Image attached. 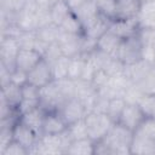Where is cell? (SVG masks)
I'll list each match as a JSON object with an SVG mask.
<instances>
[{"label":"cell","mask_w":155,"mask_h":155,"mask_svg":"<svg viewBox=\"0 0 155 155\" xmlns=\"http://www.w3.org/2000/svg\"><path fill=\"white\" fill-rule=\"evenodd\" d=\"M61 31L62 30H61L59 25H57L54 23H50L47 25H44V27L36 29V35H38V39L40 41L50 45V44L58 41Z\"/></svg>","instance_id":"obj_27"},{"label":"cell","mask_w":155,"mask_h":155,"mask_svg":"<svg viewBox=\"0 0 155 155\" xmlns=\"http://www.w3.org/2000/svg\"><path fill=\"white\" fill-rule=\"evenodd\" d=\"M73 12L75 13V16L80 19V22L82 23V28L86 23H88L90 21H92L93 18H96L99 12L93 2V0H86L84 1L80 6H78L75 10H73Z\"/></svg>","instance_id":"obj_25"},{"label":"cell","mask_w":155,"mask_h":155,"mask_svg":"<svg viewBox=\"0 0 155 155\" xmlns=\"http://www.w3.org/2000/svg\"><path fill=\"white\" fill-rule=\"evenodd\" d=\"M59 28L64 33H70V34H79L82 35L84 28H82V23L80 22V19L75 16L74 12H70L64 21L59 24Z\"/></svg>","instance_id":"obj_30"},{"label":"cell","mask_w":155,"mask_h":155,"mask_svg":"<svg viewBox=\"0 0 155 155\" xmlns=\"http://www.w3.org/2000/svg\"><path fill=\"white\" fill-rule=\"evenodd\" d=\"M126 105V101L124 99V97L119 96V97H114L111 99H109L108 102V107H107V115L114 121L117 122L124 108Z\"/></svg>","instance_id":"obj_33"},{"label":"cell","mask_w":155,"mask_h":155,"mask_svg":"<svg viewBox=\"0 0 155 155\" xmlns=\"http://www.w3.org/2000/svg\"><path fill=\"white\" fill-rule=\"evenodd\" d=\"M61 56H63L62 51H61V47L58 45V42H53V44H50L44 53V59L47 61L50 64H52L54 61H57Z\"/></svg>","instance_id":"obj_43"},{"label":"cell","mask_w":155,"mask_h":155,"mask_svg":"<svg viewBox=\"0 0 155 155\" xmlns=\"http://www.w3.org/2000/svg\"><path fill=\"white\" fill-rule=\"evenodd\" d=\"M84 1H86V0H67V2H68V5L70 6V8L71 10H75L78 6H80Z\"/></svg>","instance_id":"obj_48"},{"label":"cell","mask_w":155,"mask_h":155,"mask_svg":"<svg viewBox=\"0 0 155 155\" xmlns=\"http://www.w3.org/2000/svg\"><path fill=\"white\" fill-rule=\"evenodd\" d=\"M67 133L71 140L88 138V132H87V126H86L85 119H81L73 124H69L67 127Z\"/></svg>","instance_id":"obj_34"},{"label":"cell","mask_w":155,"mask_h":155,"mask_svg":"<svg viewBox=\"0 0 155 155\" xmlns=\"http://www.w3.org/2000/svg\"><path fill=\"white\" fill-rule=\"evenodd\" d=\"M120 42H121V39L116 36L114 33H111L110 30H108L97 40V50L115 57Z\"/></svg>","instance_id":"obj_22"},{"label":"cell","mask_w":155,"mask_h":155,"mask_svg":"<svg viewBox=\"0 0 155 155\" xmlns=\"http://www.w3.org/2000/svg\"><path fill=\"white\" fill-rule=\"evenodd\" d=\"M12 136H13V140L21 143L23 147H25L29 151L30 149L36 144L38 139H39V134L35 133L31 128H29L28 126H25L23 122L18 121L13 125L12 127Z\"/></svg>","instance_id":"obj_13"},{"label":"cell","mask_w":155,"mask_h":155,"mask_svg":"<svg viewBox=\"0 0 155 155\" xmlns=\"http://www.w3.org/2000/svg\"><path fill=\"white\" fill-rule=\"evenodd\" d=\"M138 105L147 116H153L155 113V94H144L140 98Z\"/></svg>","instance_id":"obj_41"},{"label":"cell","mask_w":155,"mask_h":155,"mask_svg":"<svg viewBox=\"0 0 155 155\" xmlns=\"http://www.w3.org/2000/svg\"><path fill=\"white\" fill-rule=\"evenodd\" d=\"M67 127L68 124L64 121V119L58 111H48L45 114L44 117L41 134H59L63 133Z\"/></svg>","instance_id":"obj_16"},{"label":"cell","mask_w":155,"mask_h":155,"mask_svg":"<svg viewBox=\"0 0 155 155\" xmlns=\"http://www.w3.org/2000/svg\"><path fill=\"white\" fill-rule=\"evenodd\" d=\"M143 96H144V93L142 92V90L139 88V86L137 84H131L128 86V88L124 93V99L126 101V103L138 104L139 101H140V98Z\"/></svg>","instance_id":"obj_40"},{"label":"cell","mask_w":155,"mask_h":155,"mask_svg":"<svg viewBox=\"0 0 155 155\" xmlns=\"http://www.w3.org/2000/svg\"><path fill=\"white\" fill-rule=\"evenodd\" d=\"M99 70V68L96 65V63L87 56L86 58V63H85V67H84V71H82V75H81V80H86V81H92L96 71Z\"/></svg>","instance_id":"obj_45"},{"label":"cell","mask_w":155,"mask_h":155,"mask_svg":"<svg viewBox=\"0 0 155 155\" xmlns=\"http://www.w3.org/2000/svg\"><path fill=\"white\" fill-rule=\"evenodd\" d=\"M110 76H117L124 74L125 70V64L116 57H110V59L107 62V64L103 68Z\"/></svg>","instance_id":"obj_39"},{"label":"cell","mask_w":155,"mask_h":155,"mask_svg":"<svg viewBox=\"0 0 155 155\" xmlns=\"http://www.w3.org/2000/svg\"><path fill=\"white\" fill-rule=\"evenodd\" d=\"M154 64H155V62H154Z\"/></svg>","instance_id":"obj_51"},{"label":"cell","mask_w":155,"mask_h":155,"mask_svg":"<svg viewBox=\"0 0 155 155\" xmlns=\"http://www.w3.org/2000/svg\"><path fill=\"white\" fill-rule=\"evenodd\" d=\"M69 61H70L69 57H67V56H61L57 61H54V62L51 64L53 80H61V79L68 78Z\"/></svg>","instance_id":"obj_35"},{"label":"cell","mask_w":155,"mask_h":155,"mask_svg":"<svg viewBox=\"0 0 155 155\" xmlns=\"http://www.w3.org/2000/svg\"><path fill=\"white\" fill-rule=\"evenodd\" d=\"M16 24L24 31L38 29V5L34 1L28 2L16 15Z\"/></svg>","instance_id":"obj_10"},{"label":"cell","mask_w":155,"mask_h":155,"mask_svg":"<svg viewBox=\"0 0 155 155\" xmlns=\"http://www.w3.org/2000/svg\"><path fill=\"white\" fill-rule=\"evenodd\" d=\"M110 19L105 18L102 15H98L96 18H93L92 21H90L88 23H86L84 25V31L82 35L93 39V40H98L104 33H107L109 30V24H110Z\"/></svg>","instance_id":"obj_18"},{"label":"cell","mask_w":155,"mask_h":155,"mask_svg":"<svg viewBox=\"0 0 155 155\" xmlns=\"http://www.w3.org/2000/svg\"><path fill=\"white\" fill-rule=\"evenodd\" d=\"M30 1L33 0H0V11L10 15H17Z\"/></svg>","instance_id":"obj_36"},{"label":"cell","mask_w":155,"mask_h":155,"mask_svg":"<svg viewBox=\"0 0 155 155\" xmlns=\"http://www.w3.org/2000/svg\"><path fill=\"white\" fill-rule=\"evenodd\" d=\"M117 1V10H116V18L122 19H136L142 8L140 0H116Z\"/></svg>","instance_id":"obj_20"},{"label":"cell","mask_w":155,"mask_h":155,"mask_svg":"<svg viewBox=\"0 0 155 155\" xmlns=\"http://www.w3.org/2000/svg\"><path fill=\"white\" fill-rule=\"evenodd\" d=\"M44 56L35 48H21L16 57V69L22 71H30Z\"/></svg>","instance_id":"obj_15"},{"label":"cell","mask_w":155,"mask_h":155,"mask_svg":"<svg viewBox=\"0 0 155 155\" xmlns=\"http://www.w3.org/2000/svg\"><path fill=\"white\" fill-rule=\"evenodd\" d=\"M11 81L17 84V85H21V86L24 85L27 82V73L18 70V69H15L11 73Z\"/></svg>","instance_id":"obj_47"},{"label":"cell","mask_w":155,"mask_h":155,"mask_svg":"<svg viewBox=\"0 0 155 155\" xmlns=\"http://www.w3.org/2000/svg\"><path fill=\"white\" fill-rule=\"evenodd\" d=\"M138 38L142 42V58L153 63L155 62V28H140Z\"/></svg>","instance_id":"obj_14"},{"label":"cell","mask_w":155,"mask_h":155,"mask_svg":"<svg viewBox=\"0 0 155 155\" xmlns=\"http://www.w3.org/2000/svg\"><path fill=\"white\" fill-rule=\"evenodd\" d=\"M38 6H51L52 0H33Z\"/></svg>","instance_id":"obj_49"},{"label":"cell","mask_w":155,"mask_h":155,"mask_svg":"<svg viewBox=\"0 0 155 155\" xmlns=\"http://www.w3.org/2000/svg\"><path fill=\"white\" fill-rule=\"evenodd\" d=\"M99 15L113 21L116 18L117 1L116 0H93Z\"/></svg>","instance_id":"obj_32"},{"label":"cell","mask_w":155,"mask_h":155,"mask_svg":"<svg viewBox=\"0 0 155 155\" xmlns=\"http://www.w3.org/2000/svg\"><path fill=\"white\" fill-rule=\"evenodd\" d=\"M85 122L87 126L88 138H91L93 142L102 140L114 125V121L105 113L96 111L87 113L85 116Z\"/></svg>","instance_id":"obj_3"},{"label":"cell","mask_w":155,"mask_h":155,"mask_svg":"<svg viewBox=\"0 0 155 155\" xmlns=\"http://www.w3.org/2000/svg\"><path fill=\"white\" fill-rule=\"evenodd\" d=\"M140 27L138 23V19H122V18H115L109 24V30L114 33L116 36H119L121 40L134 36L138 34Z\"/></svg>","instance_id":"obj_11"},{"label":"cell","mask_w":155,"mask_h":155,"mask_svg":"<svg viewBox=\"0 0 155 155\" xmlns=\"http://www.w3.org/2000/svg\"><path fill=\"white\" fill-rule=\"evenodd\" d=\"M65 101L54 80L40 88V107L46 113L58 111Z\"/></svg>","instance_id":"obj_5"},{"label":"cell","mask_w":155,"mask_h":155,"mask_svg":"<svg viewBox=\"0 0 155 155\" xmlns=\"http://www.w3.org/2000/svg\"><path fill=\"white\" fill-rule=\"evenodd\" d=\"M29 154V150L23 147L21 143L16 142V140H12L6 148L5 150L2 151L1 155H27Z\"/></svg>","instance_id":"obj_44"},{"label":"cell","mask_w":155,"mask_h":155,"mask_svg":"<svg viewBox=\"0 0 155 155\" xmlns=\"http://www.w3.org/2000/svg\"><path fill=\"white\" fill-rule=\"evenodd\" d=\"M1 99H4L12 108L17 109L22 101V86L12 81L1 86Z\"/></svg>","instance_id":"obj_21"},{"label":"cell","mask_w":155,"mask_h":155,"mask_svg":"<svg viewBox=\"0 0 155 155\" xmlns=\"http://www.w3.org/2000/svg\"><path fill=\"white\" fill-rule=\"evenodd\" d=\"M51 81H53L51 64L44 58L30 71L27 73V82H30L40 88L46 86Z\"/></svg>","instance_id":"obj_8"},{"label":"cell","mask_w":155,"mask_h":155,"mask_svg":"<svg viewBox=\"0 0 155 155\" xmlns=\"http://www.w3.org/2000/svg\"><path fill=\"white\" fill-rule=\"evenodd\" d=\"M137 19L140 28H155V0H149L142 4Z\"/></svg>","instance_id":"obj_24"},{"label":"cell","mask_w":155,"mask_h":155,"mask_svg":"<svg viewBox=\"0 0 155 155\" xmlns=\"http://www.w3.org/2000/svg\"><path fill=\"white\" fill-rule=\"evenodd\" d=\"M45 114H46V111L41 107H38V108H34V109L19 115V121L23 122L29 128H31L35 133L41 136V133H42V122H44Z\"/></svg>","instance_id":"obj_19"},{"label":"cell","mask_w":155,"mask_h":155,"mask_svg":"<svg viewBox=\"0 0 155 155\" xmlns=\"http://www.w3.org/2000/svg\"><path fill=\"white\" fill-rule=\"evenodd\" d=\"M71 139L67 133V130L59 134H41L36 144L30 149L29 154L40 155H56L65 154Z\"/></svg>","instance_id":"obj_2"},{"label":"cell","mask_w":155,"mask_h":155,"mask_svg":"<svg viewBox=\"0 0 155 155\" xmlns=\"http://www.w3.org/2000/svg\"><path fill=\"white\" fill-rule=\"evenodd\" d=\"M151 67H153V63L142 58V59H139L132 64L125 65L124 74L132 84H138L139 81H142L148 75Z\"/></svg>","instance_id":"obj_17"},{"label":"cell","mask_w":155,"mask_h":155,"mask_svg":"<svg viewBox=\"0 0 155 155\" xmlns=\"http://www.w3.org/2000/svg\"><path fill=\"white\" fill-rule=\"evenodd\" d=\"M96 151V142L91 138L71 140L65 154L69 155H93Z\"/></svg>","instance_id":"obj_23"},{"label":"cell","mask_w":155,"mask_h":155,"mask_svg":"<svg viewBox=\"0 0 155 155\" xmlns=\"http://www.w3.org/2000/svg\"><path fill=\"white\" fill-rule=\"evenodd\" d=\"M58 113L62 115V117L64 119V121L69 125V124H73L78 120H81V119H85L86 114H87V110L85 108V105L75 97L65 101L62 107L59 108Z\"/></svg>","instance_id":"obj_9"},{"label":"cell","mask_w":155,"mask_h":155,"mask_svg":"<svg viewBox=\"0 0 155 155\" xmlns=\"http://www.w3.org/2000/svg\"><path fill=\"white\" fill-rule=\"evenodd\" d=\"M22 98L40 101V87L30 82H25L24 85H22Z\"/></svg>","instance_id":"obj_42"},{"label":"cell","mask_w":155,"mask_h":155,"mask_svg":"<svg viewBox=\"0 0 155 155\" xmlns=\"http://www.w3.org/2000/svg\"><path fill=\"white\" fill-rule=\"evenodd\" d=\"M87 56L85 54H78L75 57H71L69 61V68H68V78L71 80H79L81 79L84 67L86 63Z\"/></svg>","instance_id":"obj_29"},{"label":"cell","mask_w":155,"mask_h":155,"mask_svg":"<svg viewBox=\"0 0 155 155\" xmlns=\"http://www.w3.org/2000/svg\"><path fill=\"white\" fill-rule=\"evenodd\" d=\"M81 40H82V35L61 31L57 42L61 47L63 56L71 58L78 54H81Z\"/></svg>","instance_id":"obj_12"},{"label":"cell","mask_w":155,"mask_h":155,"mask_svg":"<svg viewBox=\"0 0 155 155\" xmlns=\"http://www.w3.org/2000/svg\"><path fill=\"white\" fill-rule=\"evenodd\" d=\"M131 154L139 155H155V140L145 139L133 133V140L131 144Z\"/></svg>","instance_id":"obj_26"},{"label":"cell","mask_w":155,"mask_h":155,"mask_svg":"<svg viewBox=\"0 0 155 155\" xmlns=\"http://www.w3.org/2000/svg\"><path fill=\"white\" fill-rule=\"evenodd\" d=\"M50 11H51L52 23H54L57 25H59L70 12H73V10L68 5L67 0H57V1H54L50 6Z\"/></svg>","instance_id":"obj_28"},{"label":"cell","mask_w":155,"mask_h":155,"mask_svg":"<svg viewBox=\"0 0 155 155\" xmlns=\"http://www.w3.org/2000/svg\"><path fill=\"white\" fill-rule=\"evenodd\" d=\"M21 50L17 38L1 36L0 41V63L4 64L11 73L16 69V57Z\"/></svg>","instance_id":"obj_6"},{"label":"cell","mask_w":155,"mask_h":155,"mask_svg":"<svg viewBox=\"0 0 155 155\" xmlns=\"http://www.w3.org/2000/svg\"><path fill=\"white\" fill-rule=\"evenodd\" d=\"M145 117H147V115L144 114V111L142 110V108L138 104L126 103L117 122L121 124L122 126H125L126 128L131 130L132 132H134Z\"/></svg>","instance_id":"obj_7"},{"label":"cell","mask_w":155,"mask_h":155,"mask_svg":"<svg viewBox=\"0 0 155 155\" xmlns=\"http://www.w3.org/2000/svg\"><path fill=\"white\" fill-rule=\"evenodd\" d=\"M137 85L144 94H155V64H153L148 75Z\"/></svg>","instance_id":"obj_38"},{"label":"cell","mask_w":155,"mask_h":155,"mask_svg":"<svg viewBox=\"0 0 155 155\" xmlns=\"http://www.w3.org/2000/svg\"><path fill=\"white\" fill-rule=\"evenodd\" d=\"M133 140V132L119 122H114L107 136L96 142L94 154H113V155H126L131 154V144Z\"/></svg>","instance_id":"obj_1"},{"label":"cell","mask_w":155,"mask_h":155,"mask_svg":"<svg viewBox=\"0 0 155 155\" xmlns=\"http://www.w3.org/2000/svg\"><path fill=\"white\" fill-rule=\"evenodd\" d=\"M109 79H110V75H109L104 69H99V70L96 71V74H94V76H93V79H92L91 82H92L93 86L98 90V88L105 86V85L109 82Z\"/></svg>","instance_id":"obj_46"},{"label":"cell","mask_w":155,"mask_h":155,"mask_svg":"<svg viewBox=\"0 0 155 155\" xmlns=\"http://www.w3.org/2000/svg\"><path fill=\"white\" fill-rule=\"evenodd\" d=\"M142 2H147V1H149V0H140Z\"/></svg>","instance_id":"obj_50"},{"label":"cell","mask_w":155,"mask_h":155,"mask_svg":"<svg viewBox=\"0 0 155 155\" xmlns=\"http://www.w3.org/2000/svg\"><path fill=\"white\" fill-rule=\"evenodd\" d=\"M115 57L119 58L125 65L142 59V42L138 38V34L121 40Z\"/></svg>","instance_id":"obj_4"},{"label":"cell","mask_w":155,"mask_h":155,"mask_svg":"<svg viewBox=\"0 0 155 155\" xmlns=\"http://www.w3.org/2000/svg\"><path fill=\"white\" fill-rule=\"evenodd\" d=\"M133 133L134 136L150 139V140H155V117L147 116Z\"/></svg>","instance_id":"obj_31"},{"label":"cell","mask_w":155,"mask_h":155,"mask_svg":"<svg viewBox=\"0 0 155 155\" xmlns=\"http://www.w3.org/2000/svg\"><path fill=\"white\" fill-rule=\"evenodd\" d=\"M17 40L21 48H36V45H38L36 30H28V31L23 30L17 36Z\"/></svg>","instance_id":"obj_37"}]
</instances>
